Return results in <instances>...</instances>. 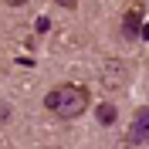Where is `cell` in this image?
I'll list each match as a JSON object with an SVG mask.
<instances>
[{
    "mask_svg": "<svg viewBox=\"0 0 149 149\" xmlns=\"http://www.w3.org/2000/svg\"><path fill=\"white\" fill-rule=\"evenodd\" d=\"M44 105L61 122H71V119H78V115L88 112V92L81 85H58V88H51L44 95Z\"/></svg>",
    "mask_w": 149,
    "mask_h": 149,
    "instance_id": "cell-1",
    "label": "cell"
},
{
    "mask_svg": "<svg viewBox=\"0 0 149 149\" xmlns=\"http://www.w3.org/2000/svg\"><path fill=\"white\" fill-rule=\"evenodd\" d=\"M129 81V61H105L102 68V88L105 92H115V88H122V85Z\"/></svg>",
    "mask_w": 149,
    "mask_h": 149,
    "instance_id": "cell-2",
    "label": "cell"
},
{
    "mask_svg": "<svg viewBox=\"0 0 149 149\" xmlns=\"http://www.w3.org/2000/svg\"><path fill=\"white\" fill-rule=\"evenodd\" d=\"M149 139V105L136 109V119H132V142Z\"/></svg>",
    "mask_w": 149,
    "mask_h": 149,
    "instance_id": "cell-3",
    "label": "cell"
},
{
    "mask_svg": "<svg viewBox=\"0 0 149 149\" xmlns=\"http://www.w3.org/2000/svg\"><path fill=\"white\" fill-rule=\"evenodd\" d=\"M95 119H98V125H115V122H119V109L112 102H102L95 109Z\"/></svg>",
    "mask_w": 149,
    "mask_h": 149,
    "instance_id": "cell-4",
    "label": "cell"
},
{
    "mask_svg": "<svg viewBox=\"0 0 149 149\" xmlns=\"http://www.w3.org/2000/svg\"><path fill=\"white\" fill-rule=\"evenodd\" d=\"M136 27H139V10H129V17H125V34H136Z\"/></svg>",
    "mask_w": 149,
    "mask_h": 149,
    "instance_id": "cell-5",
    "label": "cell"
},
{
    "mask_svg": "<svg viewBox=\"0 0 149 149\" xmlns=\"http://www.w3.org/2000/svg\"><path fill=\"white\" fill-rule=\"evenodd\" d=\"M54 3H58V7H65V10H74V7H78V0H54Z\"/></svg>",
    "mask_w": 149,
    "mask_h": 149,
    "instance_id": "cell-6",
    "label": "cell"
},
{
    "mask_svg": "<svg viewBox=\"0 0 149 149\" xmlns=\"http://www.w3.org/2000/svg\"><path fill=\"white\" fill-rule=\"evenodd\" d=\"M3 3H10V7H20V3H27V0H3Z\"/></svg>",
    "mask_w": 149,
    "mask_h": 149,
    "instance_id": "cell-7",
    "label": "cell"
},
{
    "mask_svg": "<svg viewBox=\"0 0 149 149\" xmlns=\"http://www.w3.org/2000/svg\"><path fill=\"white\" fill-rule=\"evenodd\" d=\"M51 149H58V146H51Z\"/></svg>",
    "mask_w": 149,
    "mask_h": 149,
    "instance_id": "cell-8",
    "label": "cell"
}]
</instances>
